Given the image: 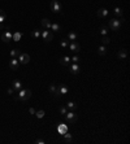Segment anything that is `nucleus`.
Here are the masks:
<instances>
[{
	"label": "nucleus",
	"instance_id": "1",
	"mask_svg": "<svg viewBox=\"0 0 130 144\" xmlns=\"http://www.w3.org/2000/svg\"><path fill=\"white\" fill-rule=\"evenodd\" d=\"M17 96L14 97V100H20V101H26L31 97V91L26 90V88H21L20 91H17Z\"/></svg>",
	"mask_w": 130,
	"mask_h": 144
},
{
	"label": "nucleus",
	"instance_id": "2",
	"mask_svg": "<svg viewBox=\"0 0 130 144\" xmlns=\"http://www.w3.org/2000/svg\"><path fill=\"white\" fill-rule=\"evenodd\" d=\"M122 21H124V20H122ZM122 21H120V20H117V18L109 20V22H108V29H112L113 31H118V30L121 29Z\"/></svg>",
	"mask_w": 130,
	"mask_h": 144
},
{
	"label": "nucleus",
	"instance_id": "3",
	"mask_svg": "<svg viewBox=\"0 0 130 144\" xmlns=\"http://www.w3.org/2000/svg\"><path fill=\"white\" fill-rule=\"evenodd\" d=\"M50 8L53 13H60L61 12V4L59 0H52L51 4H50Z\"/></svg>",
	"mask_w": 130,
	"mask_h": 144
},
{
	"label": "nucleus",
	"instance_id": "4",
	"mask_svg": "<svg viewBox=\"0 0 130 144\" xmlns=\"http://www.w3.org/2000/svg\"><path fill=\"white\" fill-rule=\"evenodd\" d=\"M65 118H66V121L68 122H70V123H74V122H77V119H78V116L74 113V112H66V114H65Z\"/></svg>",
	"mask_w": 130,
	"mask_h": 144
},
{
	"label": "nucleus",
	"instance_id": "5",
	"mask_svg": "<svg viewBox=\"0 0 130 144\" xmlns=\"http://www.w3.org/2000/svg\"><path fill=\"white\" fill-rule=\"evenodd\" d=\"M40 36L43 38V40H44L46 43H48V42H51V40L53 39V34H52L50 30H43V31L40 33Z\"/></svg>",
	"mask_w": 130,
	"mask_h": 144
},
{
	"label": "nucleus",
	"instance_id": "6",
	"mask_svg": "<svg viewBox=\"0 0 130 144\" xmlns=\"http://www.w3.org/2000/svg\"><path fill=\"white\" fill-rule=\"evenodd\" d=\"M18 62L22 64V65L29 64V62H30V56H29L28 53H21V55L18 56Z\"/></svg>",
	"mask_w": 130,
	"mask_h": 144
},
{
	"label": "nucleus",
	"instance_id": "7",
	"mask_svg": "<svg viewBox=\"0 0 130 144\" xmlns=\"http://www.w3.org/2000/svg\"><path fill=\"white\" fill-rule=\"evenodd\" d=\"M68 47H69L70 51L74 52V53H78V52L81 51V45L78 44V42H69V45H68Z\"/></svg>",
	"mask_w": 130,
	"mask_h": 144
},
{
	"label": "nucleus",
	"instance_id": "8",
	"mask_svg": "<svg viewBox=\"0 0 130 144\" xmlns=\"http://www.w3.org/2000/svg\"><path fill=\"white\" fill-rule=\"evenodd\" d=\"M18 65H20L18 59H12V60L8 62V66H9L10 70H17V69H18Z\"/></svg>",
	"mask_w": 130,
	"mask_h": 144
},
{
	"label": "nucleus",
	"instance_id": "9",
	"mask_svg": "<svg viewBox=\"0 0 130 144\" xmlns=\"http://www.w3.org/2000/svg\"><path fill=\"white\" fill-rule=\"evenodd\" d=\"M1 40H3L4 43H9V42L12 40V33H10L9 30H7L5 33H3V34H1Z\"/></svg>",
	"mask_w": 130,
	"mask_h": 144
},
{
	"label": "nucleus",
	"instance_id": "10",
	"mask_svg": "<svg viewBox=\"0 0 130 144\" xmlns=\"http://www.w3.org/2000/svg\"><path fill=\"white\" fill-rule=\"evenodd\" d=\"M69 70H70V73L72 74H74V75H77L78 73L81 72V68H79V65L78 64H72V65H69Z\"/></svg>",
	"mask_w": 130,
	"mask_h": 144
},
{
	"label": "nucleus",
	"instance_id": "11",
	"mask_svg": "<svg viewBox=\"0 0 130 144\" xmlns=\"http://www.w3.org/2000/svg\"><path fill=\"white\" fill-rule=\"evenodd\" d=\"M12 88L17 92V91H20V90L22 88V83H21L18 79H14V80L12 82Z\"/></svg>",
	"mask_w": 130,
	"mask_h": 144
},
{
	"label": "nucleus",
	"instance_id": "12",
	"mask_svg": "<svg viewBox=\"0 0 130 144\" xmlns=\"http://www.w3.org/2000/svg\"><path fill=\"white\" fill-rule=\"evenodd\" d=\"M57 131H59V134H60V135H64L65 133H68V127H66V125L60 123V125L57 126Z\"/></svg>",
	"mask_w": 130,
	"mask_h": 144
},
{
	"label": "nucleus",
	"instance_id": "13",
	"mask_svg": "<svg viewBox=\"0 0 130 144\" xmlns=\"http://www.w3.org/2000/svg\"><path fill=\"white\" fill-rule=\"evenodd\" d=\"M57 88H59L60 95H66V94L69 92V88H68V86H65V84H60V86H57Z\"/></svg>",
	"mask_w": 130,
	"mask_h": 144
},
{
	"label": "nucleus",
	"instance_id": "14",
	"mask_svg": "<svg viewBox=\"0 0 130 144\" xmlns=\"http://www.w3.org/2000/svg\"><path fill=\"white\" fill-rule=\"evenodd\" d=\"M60 64H61L63 66H68V65H70V57H69V56H64V57H61V59H60Z\"/></svg>",
	"mask_w": 130,
	"mask_h": 144
},
{
	"label": "nucleus",
	"instance_id": "15",
	"mask_svg": "<svg viewBox=\"0 0 130 144\" xmlns=\"http://www.w3.org/2000/svg\"><path fill=\"white\" fill-rule=\"evenodd\" d=\"M107 16H108V10H107L105 8H100V9L98 10V17L103 18V17H107Z\"/></svg>",
	"mask_w": 130,
	"mask_h": 144
},
{
	"label": "nucleus",
	"instance_id": "16",
	"mask_svg": "<svg viewBox=\"0 0 130 144\" xmlns=\"http://www.w3.org/2000/svg\"><path fill=\"white\" fill-rule=\"evenodd\" d=\"M51 25H52V22H51L48 18H43V20H42V26H43L44 29H51Z\"/></svg>",
	"mask_w": 130,
	"mask_h": 144
},
{
	"label": "nucleus",
	"instance_id": "17",
	"mask_svg": "<svg viewBox=\"0 0 130 144\" xmlns=\"http://www.w3.org/2000/svg\"><path fill=\"white\" fill-rule=\"evenodd\" d=\"M107 52H108V49H107V47H105V45H103V44L98 48V53H99L100 56H105V55H107Z\"/></svg>",
	"mask_w": 130,
	"mask_h": 144
},
{
	"label": "nucleus",
	"instance_id": "18",
	"mask_svg": "<svg viewBox=\"0 0 130 144\" xmlns=\"http://www.w3.org/2000/svg\"><path fill=\"white\" fill-rule=\"evenodd\" d=\"M21 38H22V33H21V31H17V33L12 34V40H13V42H20Z\"/></svg>",
	"mask_w": 130,
	"mask_h": 144
},
{
	"label": "nucleus",
	"instance_id": "19",
	"mask_svg": "<svg viewBox=\"0 0 130 144\" xmlns=\"http://www.w3.org/2000/svg\"><path fill=\"white\" fill-rule=\"evenodd\" d=\"M68 39H69V42H75V40L78 39V35H77V33H74V31L69 33V34H68Z\"/></svg>",
	"mask_w": 130,
	"mask_h": 144
},
{
	"label": "nucleus",
	"instance_id": "20",
	"mask_svg": "<svg viewBox=\"0 0 130 144\" xmlns=\"http://www.w3.org/2000/svg\"><path fill=\"white\" fill-rule=\"evenodd\" d=\"M20 55H21V51L20 49H12L10 51V57L12 59H18Z\"/></svg>",
	"mask_w": 130,
	"mask_h": 144
},
{
	"label": "nucleus",
	"instance_id": "21",
	"mask_svg": "<svg viewBox=\"0 0 130 144\" xmlns=\"http://www.w3.org/2000/svg\"><path fill=\"white\" fill-rule=\"evenodd\" d=\"M113 13H115L116 16H118V17H122V14H124V10H122L120 7H116V8L113 9Z\"/></svg>",
	"mask_w": 130,
	"mask_h": 144
},
{
	"label": "nucleus",
	"instance_id": "22",
	"mask_svg": "<svg viewBox=\"0 0 130 144\" xmlns=\"http://www.w3.org/2000/svg\"><path fill=\"white\" fill-rule=\"evenodd\" d=\"M51 30H52V31H55V33H59V31L61 30V26H60L59 24H56V22H55V24H52V25H51Z\"/></svg>",
	"mask_w": 130,
	"mask_h": 144
},
{
	"label": "nucleus",
	"instance_id": "23",
	"mask_svg": "<svg viewBox=\"0 0 130 144\" xmlns=\"http://www.w3.org/2000/svg\"><path fill=\"white\" fill-rule=\"evenodd\" d=\"M126 56H128V51H126V49H121V51L117 53V57H118V59H126Z\"/></svg>",
	"mask_w": 130,
	"mask_h": 144
},
{
	"label": "nucleus",
	"instance_id": "24",
	"mask_svg": "<svg viewBox=\"0 0 130 144\" xmlns=\"http://www.w3.org/2000/svg\"><path fill=\"white\" fill-rule=\"evenodd\" d=\"M68 45H69V39H68V38L61 39V42H60V47H61V48H68Z\"/></svg>",
	"mask_w": 130,
	"mask_h": 144
},
{
	"label": "nucleus",
	"instance_id": "25",
	"mask_svg": "<svg viewBox=\"0 0 130 144\" xmlns=\"http://www.w3.org/2000/svg\"><path fill=\"white\" fill-rule=\"evenodd\" d=\"M66 108L70 109V110H74V109H77V104H75L74 101H69V103L66 104Z\"/></svg>",
	"mask_w": 130,
	"mask_h": 144
},
{
	"label": "nucleus",
	"instance_id": "26",
	"mask_svg": "<svg viewBox=\"0 0 130 144\" xmlns=\"http://www.w3.org/2000/svg\"><path fill=\"white\" fill-rule=\"evenodd\" d=\"M64 143H70L72 142V135L69 134V133H65L64 134V140H63Z\"/></svg>",
	"mask_w": 130,
	"mask_h": 144
},
{
	"label": "nucleus",
	"instance_id": "27",
	"mask_svg": "<svg viewBox=\"0 0 130 144\" xmlns=\"http://www.w3.org/2000/svg\"><path fill=\"white\" fill-rule=\"evenodd\" d=\"M40 33H42L40 30H38V29H35V30H34V31H32V33H31L32 38H34V39H39V38H40Z\"/></svg>",
	"mask_w": 130,
	"mask_h": 144
},
{
	"label": "nucleus",
	"instance_id": "28",
	"mask_svg": "<svg viewBox=\"0 0 130 144\" xmlns=\"http://www.w3.org/2000/svg\"><path fill=\"white\" fill-rule=\"evenodd\" d=\"M5 20H7V13H5V10L0 9V22H4Z\"/></svg>",
	"mask_w": 130,
	"mask_h": 144
},
{
	"label": "nucleus",
	"instance_id": "29",
	"mask_svg": "<svg viewBox=\"0 0 130 144\" xmlns=\"http://www.w3.org/2000/svg\"><path fill=\"white\" fill-rule=\"evenodd\" d=\"M100 34L103 36L107 35V34H108V26H101V27H100Z\"/></svg>",
	"mask_w": 130,
	"mask_h": 144
},
{
	"label": "nucleus",
	"instance_id": "30",
	"mask_svg": "<svg viewBox=\"0 0 130 144\" xmlns=\"http://www.w3.org/2000/svg\"><path fill=\"white\" fill-rule=\"evenodd\" d=\"M70 61H72V62H74V64H78V62L81 61V57H79L78 55H75V56H73V57L70 59Z\"/></svg>",
	"mask_w": 130,
	"mask_h": 144
},
{
	"label": "nucleus",
	"instance_id": "31",
	"mask_svg": "<svg viewBox=\"0 0 130 144\" xmlns=\"http://www.w3.org/2000/svg\"><path fill=\"white\" fill-rule=\"evenodd\" d=\"M109 43H111V39H109L107 35L101 39V44H103V45H107V44H109Z\"/></svg>",
	"mask_w": 130,
	"mask_h": 144
},
{
	"label": "nucleus",
	"instance_id": "32",
	"mask_svg": "<svg viewBox=\"0 0 130 144\" xmlns=\"http://www.w3.org/2000/svg\"><path fill=\"white\" fill-rule=\"evenodd\" d=\"M56 88H57V86L55 84V83H52L50 87H48V91L51 92V94H55V91H56Z\"/></svg>",
	"mask_w": 130,
	"mask_h": 144
},
{
	"label": "nucleus",
	"instance_id": "33",
	"mask_svg": "<svg viewBox=\"0 0 130 144\" xmlns=\"http://www.w3.org/2000/svg\"><path fill=\"white\" fill-rule=\"evenodd\" d=\"M35 116H36L38 118H43V117H44V110H38V112H35Z\"/></svg>",
	"mask_w": 130,
	"mask_h": 144
},
{
	"label": "nucleus",
	"instance_id": "34",
	"mask_svg": "<svg viewBox=\"0 0 130 144\" xmlns=\"http://www.w3.org/2000/svg\"><path fill=\"white\" fill-rule=\"evenodd\" d=\"M59 112H60L63 116H65V114H66V112H68V109L65 108V107H60V108H59Z\"/></svg>",
	"mask_w": 130,
	"mask_h": 144
},
{
	"label": "nucleus",
	"instance_id": "35",
	"mask_svg": "<svg viewBox=\"0 0 130 144\" xmlns=\"http://www.w3.org/2000/svg\"><path fill=\"white\" fill-rule=\"evenodd\" d=\"M13 92H14L13 88H8V90H7V94H8V95H13Z\"/></svg>",
	"mask_w": 130,
	"mask_h": 144
},
{
	"label": "nucleus",
	"instance_id": "36",
	"mask_svg": "<svg viewBox=\"0 0 130 144\" xmlns=\"http://www.w3.org/2000/svg\"><path fill=\"white\" fill-rule=\"evenodd\" d=\"M35 143H36V144H44V140H40V139H36V140H35Z\"/></svg>",
	"mask_w": 130,
	"mask_h": 144
},
{
	"label": "nucleus",
	"instance_id": "37",
	"mask_svg": "<svg viewBox=\"0 0 130 144\" xmlns=\"http://www.w3.org/2000/svg\"><path fill=\"white\" fill-rule=\"evenodd\" d=\"M29 112H30V114H34V116H35V109L34 108H30L29 109Z\"/></svg>",
	"mask_w": 130,
	"mask_h": 144
},
{
	"label": "nucleus",
	"instance_id": "38",
	"mask_svg": "<svg viewBox=\"0 0 130 144\" xmlns=\"http://www.w3.org/2000/svg\"><path fill=\"white\" fill-rule=\"evenodd\" d=\"M4 29V25H3V22H0V30H3Z\"/></svg>",
	"mask_w": 130,
	"mask_h": 144
}]
</instances>
